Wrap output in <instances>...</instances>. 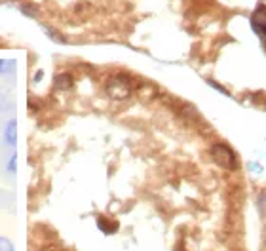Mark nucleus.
<instances>
[{
    "label": "nucleus",
    "instance_id": "nucleus-6",
    "mask_svg": "<svg viewBox=\"0 0 266 251\" xmlns=\"http://www.w3.org/2000/svg\"><path fill=\"white\" fill-rule=\"evenodd\" d=\"M253 29L259 32L260 36H264V38H266V17L255 15V17H253Z\"/></svg>",
    "mask_w": 266,
    "mask_h": 251
},
{
    "label": "nucleus",
    "instance_id": "nucleus-13",
    "mask_svg": "<svg viewBox=\"0 0 266 251\" xmlns=\"http://www.w3.org/2000/svg\"><path fill=\"white\" fill-rule=\"evenodd\" d=\"M262 238H264V244H266V228H264V234H262Z\"/></svg>",
    "mask_w": 266,
    "mask_h": 251
},
{
    "label": "nucleus",
    "instance_id": "nucleus-4",
    "mask_svg": "<svg viewBox=\"0 0 266 251\" xmlns=\"http://www.w3.org/2000/svg\"><path fill=\"white\" fill-rule=\"evenodd\" d=\"M53 84H55V88H57V90L67 91V90H71V88H72L74 80H72V76L69 74V72H61V74H57V76H55Z\"/></svg>",
    "mask_w": 266,
    "mask_h": 251
},
{
    "label": "nucleus",
    "instance_id": "nucleus-5",
    "mask_svg": "<svg viewBox=\"0 0 266 251\" xmlns=\"http://www.w3.org/2000/svg\"><path fill=\"white\" fill-rule=\"evenodd\" d=\"M97 225H99V228L105 232V234H112V232H116V228H118L116 223H112V221L105 219V217H99Z\"/></svg>",
    "mask_w": 266,
    "mask_h": 251
},
{
    "label": "nucleus",
    "instance_id": "nucleus-8",
    "mask_svg": "<svg viewBox=\"0 0 266 251\" xmlns=\"http://www.w3.org/2000/svg\"><path fill=\"white\" fill-rule=\"evenodd\" d=\"M19 10L25 13V15H29V17H36V15H38V10H36L34 4H21Z\"/></svg>",
    "mask_w": 266,
    "mask_h": 251
},
{
    "label": "nucleus",
    "instance_id": "nucleus-3",
    "mask_svg": "<svg viewBox=\"0 0 266 251\" xmlns=\"http://www.w3.org/2000/svg\"><path fill=\"white\" fill-rule=\"evenodd\" d=\"M4 139H6V145L15 147V141H17V122H15V120H10V122L6 124Z\"/></svg>",
    "mask_w": 266,
    "mask_h": 251
},
{
    "label": "nucleus",
    "instance_id": "nucleus-2",
    "mask_svg": "<svg viewBox=\"0 0 266 251\" xmlns=\"http://www.w3.org/2000/svg\"><path fill=\"white\" fill-rule=\"evenodd\" d=\"M211 156H213L215 164L219 167H222V169H227V171H234L236 169V156H234V152L227 145H222V143L215 145L211 148Z\"/></svg>",
    "mask_w": 266,
    "mask_h": 251
},
{
    "label": "nucleus",
    "instance_id": "nucleus-7",
    "mask_svg": "<svg viewBox=\"0 0 266 251\" xmlns=\"http://www.w3.org/2000/svg\"><path fill=\"white\" fill-rule=\"evenodd\" d=\"M13 67H15V61H10V59H0V74H8V72H12Z\"/></svg>",
    "mask_w": 266,
    "mask_h": 251
},
{
    "label": "nucleus",
    "instance_id": "nucleus-10",
    "mask_svg": "<svg viewBox=\"0 0 266 251\" xmlns=\"http://www.w3.org/2000/svg\"><path fill=\"white\" fill-rule=\"evenodd\" d=\"M0 251H13V244L4 236H0Z\"/></svg>",
    "mask_w": 266,
    "mask_h": 251
},
{
    "label": "nucleus",
    "instance_id": "nucleus-12",
    "mask_svg": "<svg viewBox=\"0 0 266 251\" xmlns=\"http://www.w3.org/2000/svg\"><path fill=\"white\" fill-rule=\"evenodd\" d=\"M40 78H42V71H38L34 74V82H40Z\"/></svg>",
    "mask_w": 266,
    "mask_h": 251
},
{
    "label": "nucleus",
    "instance_id": "nucleus-1",
    "mask_svg": "<svg viewBox=\"0 0 266 251\" xmlns=\"http://www.w3.org/2000/svg\"><path fill=\"white\" fill-rule=\"evenodd\" d=\"M105 91L111 99H116V101H124L131 95V82L128 76L124 74H116V76H111L109 82L105 84Z\"/></svg>",
    "mask_w": 266,
    "mask_h": 251
},
{
    "label": "nucleus",
    "instance_id": "nucleus-11",
    "mask_svg": "<svg viewBox=\"0 0 266 251\" xmlns=\"http://www.w3.org/2000/svg\"><path fill=\"white\" fill-rule=\"evenodd\" d=\"M15 166H17V158H15V155H12V158L8 162V173H15Z\"/></svg>",
    "mask_w": 266,
    "mask_h": 251
},
{
    "label": "nucleus",
    "instance_id": "nucleus-9",
    "mask_svg": "<svg viewBox=\"0 0 266 251\" xmlns=\"http://www.w3.org/2000/svg\"><path fill=\"white\" fill-rule=\"evenodd\" d=\"M44 32L52 40H55V42H65V38H63V36H61V34H59L55 29H52V27H44Z\"/></svg>",
    "mask_w": 266,
    "mask_h": 251
}]
</instances>
